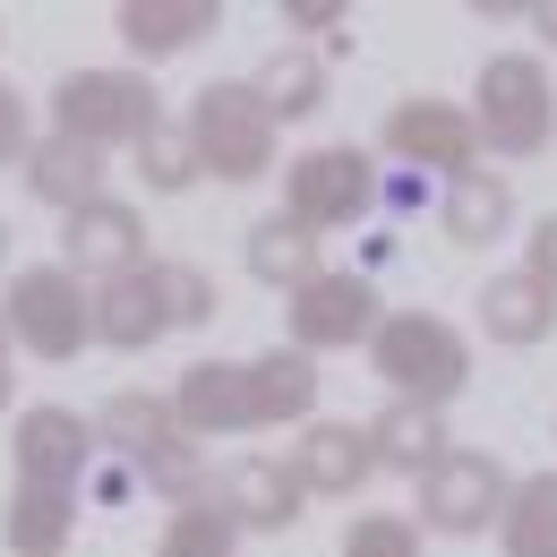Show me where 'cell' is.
Segmentation results:
<instances>
[{"mask_svg":"<svg viewBox=\"0 0 557 557\" xmlns=\"http://www.w3.org/2000/svg\"><path fill=\"white\" fill-rule=\"evenodd\" d=\"M283 26H300V35H335V44H351V9H335V0H283Z\"/></svg>","mask_w":557,"mask_h":557,"instance_id":"obj_30","label":"cell"},{"mask_svg":"<svg viewBox=\"0 0 557 557\" xmlns=\"http://www.w3.org/2000/svg\"><path fill=\"white\" fill-rule=\"evenodd\" d=\"M77 532V497L70 488H26L17 481V497H9V515H0V541H9V557H61Z\"/></svg>","mask_w":557,"mask_h":557,"instance_id":"obj_21","label":"cell"},{"mask_svg":"<svg viewBox=\"0 0 557 557\" xmlns=\"http://www.w3.org/2000/svg\"><path fill=\"white\" fill-rule=\"evenodd\" d=\"M369 446H377V463H395V472H412V481L455 455L446 412H429V404H386V412L369 420Z\"/></svg>","mask_w":557,"mask_h":557,"instance_id":"obj_19","label":"cell"},{"mask_svg":"<svg viewBox=\"0 0 557 557\" xmlns=\"http://www.w3.org/2000/svg\"><path fill=\"white\" fill-rule=\"evenodd\" d=\"M300 506H309V488H300V472H292L283 455H240V463L223 472V515H232L240 532H292Z\"/></svg>","mask_w":557,"mask_h":557,"instance_id":"obj_14","label":"cell"},{"mask_svg":"<svg viewBox=\"0 0 557 557\" xmlns=\"http://www.w3.org/2000/svg\"><path fill=\"white\" fill-rule=\"evenodd\" d=\"M344 557H420L412 515H360V523L344 532Z\"/></svg>","mask_w":557,"mask_h":557,"instance_id":"obj_29","label":"cell"},{"mask_svg":"<svg viewBox=\"0 0 557 557\" xmlns=\"http://www.w3.org/2000/svg\"><path fill=\"white\" fill-rule=\"evenodd\" d=\"M0 412H9V318H0Z\"/></svg>","mask_w":557,"mask_h":557,"instance_id":"obj_33","label":"cell"},{"mask_svg":"<svg viewBox=\"0 0 557 557\" xmlns=\"http://www.w3.org/2000/svg\"><path fill=\"white\" fill-rule=\"evenodd\" d=\"M26 189H35L44 207H61V214L95 207V198H103V154L52 129V138H35V146H26Z\"/></svg>","mask_w":557,"mask_h":557,"instance_id":"obj_16","label":"cell"},{"mask_svg":"<svg viewBox=\"0 0 557 557\" xmlns=\"http://www.w3.org/2000/svg\"><path fill=\"white\" fill-rule=\"evenodd\" d=\"M214 26H223L214 0H129V9H121V44H129L138 61H172V52H189Z\"/></svg>","mask_w":557,"mask_h":557,"instance_id":"obj_18","label":"cell"},{"mask_svg":"<svg viewBox=\"0 0 557 557\" xmlns=\"http://www.w3.org/2000/svg\"><path fill=\"white\" fill-rule=\"evenodd\" d=\"M506 497H515L506 472L488 455H472V446H455L437 472H420V523L446 532V541H472V532H488L506 515Z\"/></svg>","mask_w":557,"mask_h":557,"instance_id":"obj_9","label":"cell"},{"mask_svg":"<svg viewBox=\"0 0 557 557\" xmlns=\"http://www.w3.org/2000/svg\"><path fill=\"white\" fill-rule=\"evenodd\" d=\"M318 412V360L309 351H258V360H198L172 386V420L189 437H249Z\"/></svg>","mask_w":557,"mask_h":557,"instance_id":"obj_1","label":"cell"},{"mask_svg":"<svg viewBox=\"0 0 557 557\" xmlns=\"http://www.w3.org/2000/svg\"><path fill=\"white\" fill-rule=\"evenodd\" d=\"M232 541H240V523H232L214 497H198V506H181V515L163 523V549L154 557H232Z\"/></svg>","mask_w":557,"mask_h":557,"instance_id":"obj_27","label":"cell"},{"mask_svg":"<svg viewBox=\"0 0 557 557\" xmlns=\"http://www.w3.org/2000/svg\"><path fill=\"white\" fill-rule=\"evenodd\" d=\"M472 309H481L488 344H515V351H532L557 326V292H549V283H532L523 267H515V275H488Z\"/></svg>","mask_w":557,"mask_h":557,"instance_id":"obj_17","label":"cell"},{"mask_svg":"<svg viewBox=\"0 0 557 557\" xmlns=\"http://www.w3.org/2000/svg\"><path fill=\"white\" fill-rule=\"evenodd\" d=\"M523 275L557 292V214H541V223H532V240H523Z\"/></svg>","mask_w":557,"mask_h":557,"instance_id":"obj_31","label":"cell"},{"mask_svg":"<svg viewBox=\"0 0 557 557\" xmlns=\"http://www.w3.org/2000/svg\"><path fill=\"white\" fill-rule=\"evenodd\" d=\"M386 154H404L412 172H446V181H463V172H481V129H472L463 103L404 95V103L386 112Z\"/></svg>","mask_w":557,"mask_h":557,"instance_id":"obj_10","label":"cell"},{"mask_svg":"<svg viewBox=\"0 0 557 557\" xmlns=\"http://www.w3.org/2000/svg\"><path fill=\"white\" fill-rule=\"evenodd\" d=\"M377 335V292L360 275H318L292 292V351H351Z\"/></svg>","mask_w":557,"mask_h":557,"instance_id":"obj_11","label":"cell"},{"mask_svg":"<svg viewBox=\"0 0 557 557\" xmlns=\"http://www.w3.org/2000/svg\"><path fill=\"white\" fill-rule=\"evenodd\" d=\"M497 541H506V557H557V472L515 481L506 515H497Z\"/></svg>","mask_w":557,"mask_h":557,"instance_id":"obj_24","label":"cell"},{"mask_svg":"<svg viewBox=\"0 0 557 557\" xmlns=\"http://www.w3.org/2000/svg\"><path fill=\"white\" fill-rule=\"evenodd\" d=\"M163 335H172V318H163V300H154L146 267L95 292V344H112V351H146V344H163Z\"/></svg>","mask_w":557,"mask_h":557,"instance_id":"obj_20","label":"cell"},{"mask_svg":"<svg viewBox=\"0 0 557 557\" xmlns=\"http://www.w3.org/2000/svg\"><path fill=\"white\" fill-rule=\"evenodd\" d=\"M249 95L275 112V129H283V121H309V112L326 103V70H318L309 44H275V52L258 61V77H249Z\"/></svg>","mask_w":557,"mask_h":557,"instance_id":"obj_22","label":"cell"},{"mask_svg":"<svg viewBox=\"0 0 557 557\" xmlns=\"http://www.w3.org/2000/svg\"><path fill=\"white\" fill-rule=\"evenodd\" d=\"M189 146H198V172L214 181H258V172H275V112L249 95V77L207 86L189 103Z\"/></svg>","mask_w":557,"mask_h":557,"instance_id":"obj_6","label":"cell"},{"mask_svg":"<svg viewBox=\"0 0 557 557\" xmlns=\"http://www.w3.org/2000/svg\"><path fill=\"white\" fill-rule=\"evenodd\" d=\"M377 198V163L360 154V146H309L292 172H283V214L318 240V232H344L360 223Z\"/></svg>","mask_w":557,"mask_h":557,"instance_id":"obj_8","label":"cell"},{"mask_svg":"<svg viewBox=\"0 0 557 557\" xmlns=\"http://www.w3.org/2000/svg\"><path fill=\"white\" fill-rule=\"evenodd\" d=\"M515 223V189H506V172H463L455 189H446V240H463V249H481Z\"/></svg>","mask_w":557,"mask_h":557,"instance_id":"obj_23","label":"cell"},{"mask_svg":"<svg viewBox=\"0 0 557 557\" xmlns=\"http://www.w3.org/2000/svg\"><path fill=\"white\" fill-rule=\"evenodd\" d=\"M532 26H541V35L557 44V0H549V9H532Z\"/></svg>","mask_w":557,"mask_h":557,"instance_id":"obj_34","label":"cell"},{"mask_svg":"<svg viewBox=\"0 0 557 557\" xmlns=\"http://www.w3.org/2000/svg\"><path fill=\"white\" fill-rule=\"evenodd\" d=\"M9 335L35 351V360H77L95 344V292L70 275V267H26L9 275Z\"/></svg>","mask_w":557,"mask_h":557,"instance_id":"obj_7","label":"cell"},{"mask_svg":"<svg viewBox=\"0 0 557 557\" xmlns=\"http://www.w3.org/2000/svg\"><path fill=\"white\" fill-rule=\"evenodd\" d=\"M0 258H9V223H0Z\"/></svg>","mask_w":557,"mask_h":557,"instance_id":"obj_35","label":"cell"},{"mask_svg":"<svg viewBox=\"0 0 557 557\" xmlns=\"http://www.w3.org/2000/svg\"><path fill=\"white\" fill-rule=\"evenodd\" d=\"M163 112H154V86L138 70H70L52 86V129L77 146H138Z\"/></svg>","mask_w":557,"mask_h":557,"instance_id":"obj_5","label":"cell"},{"mask_svg":"<svg viewBox=\"0 0 557 557\" xmlns=\"http://www.w3.org/2000/svg\"><path fill=\"white\" fill-rule=\"evenodd\" d=\"M86 463H95V429L61 404H35V412L17 420V481L26 488H70L86 481Z\"/></svg>","mask_w":557,"mask_h":557,"instance_id":"obj_13","label":"cell"},{"mask_svg":"<svg viewBox=\"0 0 557 557\" xmlns=\"http://www.w3.org/2000/svg\"><path fill=\"white\" fill-rule=\"evenodd\" d=\"M369 360H377V377L395 386V404H429V412H446V404L472 386V344H463L446 318H429V309L377 318Z\"/></svg>","mask_w":557,"mask_h":557,"instance_id":"obj_2","label":"cell"},{"mask_svg":"<svg viewBox=\"0 0 557 557\" xmlns=\"http://www.w3.org/2000/svg\"><path fill=\"white\" fill-rule=\"evenodd\" d=\"M95 437H103V446H121V455H129V472H146V488H163L172 506H198V497H207L198 437L172 420V404H154V395H112L103 420H95Z\"/></svg>","mask_w":557,"mask_h":557,"instance_id":"obj_3","label":"cell"},{"mask_svg":"<svg viewBox=\"0 0 557 557\" xmlns=\"http://www.w3.org/2000/svg\"><path fill=\"white\" fill-rule=\"evenodd\" d=\"M146 283H154V300H163L172 326H207V318H214L207 267H189V258H146Z\"/></svg>","mask_w":557,"mask_h":557,"instance_id":"obj_26","label":"cell"},{"mask_svg":"<svg viewBox=\"0 0 557 557\" xmlns=\"http://www.w3.org/2000/svg\"><path fill=\"white\" fill-rule=\"evenodd\" d=\"M61 267H70L77 283L86 275H103V283L138 275L146 267V223L121 207V198H95V207L61 214Z\"/></svg>","mask_w":557,"mask_h":557,"instance_id":"obj_12","label":"cell"},{"mask_svg":"<svg viewBox=\"0 0 557 557\" xmlns=\"http://www.w3.org/2000/svg\"><path fill=\"white\" fill-rule=\"evenodd\" d=\"M292 472H300L309 497H351V488H369V472H377V446H369V429H351V420H318V429L300 437Z\"/></svg>","mask_w":557,"mask_h":557,"instance_id":"obj_15","label":"cell"},{"mask_svg":"<svg viewBox=\"0 0 557 557\" xmlns=\"http://www.w3.org/2000/svg\"><path fill=\"white\" fill-rule=\"evenodd\" d=\"M9 154H26V95L0 77V163H9Z\"/></svg>","mask_w":557,"mask_h":557,"instance_id":"obj_32","label":"cell"},{"mask_svg":"<svg viewBox=\"0 0 557 557\" xmlns=\"http://www.w3.org/2000/svg\"><path fill=\"white\" fill-rule=\"evenodd\" d=\"M249 275H258V283H283V292H300V283L318 275V240H309L292 214H267V223L249 232Z\"/></svg>","mask_w":557,"mask_h":557,"instance_id":"obj_25","label":"cell"},{"mask_svg":"<svg viewBox=\"0 0 557 557\" xmlns=\"http://www.w3.org/2000/svg\"><path fill=\"white\" fill-rule=\"evenodd\" d=\"M472 129H481L488 154H541L557 138V86L532 52H497L481 61V86H472Z\"/></svg>","mask_w":557,"mask_h":557,"instance_id":"obj_4","label":"cell"},{"mask_svg":"<svg viewBox=\"0 0 557 557\" xmlns=\"http://www.w3.org/2000/svg\"><path fill=\"white\" fill-rule=\"evenodd\" d=\"M138 172L146 189H163V198H181L189 181H198V146H189V129H172V121H154L138 138Z\"/></svg>","mask_w":557,"mask_h":557,"instance_id":"obj_28","label":"cell"}]
</instances>
